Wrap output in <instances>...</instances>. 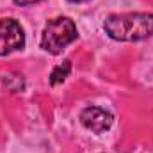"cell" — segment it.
<instances>
[{
	"instance_id": "obj_2",
	"label": "cell",
	"mask_w": 153,
	"mask_h": 153,
	"mask_svg": "<svg viewBox=\"0 0 153 153\" xmlns=\"http://www.w3.org/2000/svg\"><path fill=\"white\" fill-rule=\"evenodd\" d=\"M76 38H78V30H76L75 22L68 16H57L45 25L39 45L45 52L52 55H59Z\"/></svg>"
},
{
	"instance_id": "obj_4",
	"label": "cell",
	"mask_w": 153,
	"mask_h": 153,
	"mask_svg": "<svg viewBox=\"0 0 153 153\" xmlns=\"http://www.w3.org/2000/svg\"><path fill=\"white\" fill-rule=\"evenodd\" d=\"M80 123H82L87 130H91V132H94V134H103V132H107V130L112 126L114 116L111 114L109 111L102 109V107L91 105V107H85V109L80 112Z\"/></svg>"
},
{
	"instance_id": "obj_5",
	"label": "cell",
	"mask_w": 153,
	"mask_h": 153,
	"mask_svg": "<svg viewBox=\"0 0 153 153\" xmlns=\"http://www.w3.org/2000/svg\"><path fill=\"white\" fill-rule=\"evenodd\" d=\"M70 71H71V61L66 59V61H62L61 64H57V66L52 70V73H50V84H52V85L62 84V82L70 76Z\"/></svg>"
},
{
	"instance_id": "obj_7",
	"label": "cell",
	"mask_w": 153,
	"mask_h": 153,
	"mask_svg": "<svg viewBox=\"0 0 153 153\" xmlns=\"http://www.w3.org/2000/svg\"><path fill=\"white\" fill-rule=\"evenodd\" d=\"M68 2H71V4H84V2H89V0H68Z\"/></svg>"
},
{
	"instance_id": "obj_6",
	"label": "cell",
	"mask_w": 153,
	"mask_h": 153,
	"mask_svg": "<svg viewBox=\"0 0 153 153\" xmlns=\"http://www.w3.org/2000/svg\"><path fill=\"white\" fill-rule=\"evenodd\" d=\"M16 5L20 7H27V5H32V4H38V2H43V0H13Z\"/></svg>"
},
{
	"instance_id": "obj_3",
	"label": "cell",
	"mask_w": 153,
	"mask_h": 153,
	"mask_svg": "<svg viewBox=\"0 0 153 153\" xmlns=\"http://www.w3.org/2000/svg\"><path fill=\"white\" fill-rule=\"evenodd\" d=\"M25 46V32L14 18L0 20V57L18 52Z\"/></svg>"
},
{
	"instance_id": "obj_1",
	"label": "cell",
	"mask_w": 153,
	"mask_h": 153,
	"mask_svg": "<svg viewBox=\"0 0 153 153\" xmlns=\"http://www.w3.org/2000/svg\"><path fill=\"white\" fill-rule=\"evenodd\" d=\"M105 34L114 41L135 43L153 36L152 13H121L111 14L103 22Z\"/></svg>"
}]
</instances>
